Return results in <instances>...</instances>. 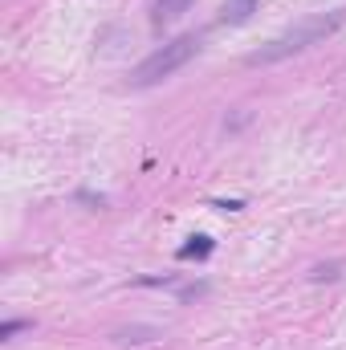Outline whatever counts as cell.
<instances>
[{
    "mask_svg": "<svg viewBox=\"0 0 346 350\" xmlns=\"http://www.w3.org/2000/svg\"><path fill=\"white\" fill-rule=\"evenodd\" d=\"M343 25H346V8L314 12V16L289 25L285 33H277L273 41H265L261 49H253V53L245 57V66H277V62H285V57H293V53H306L310 45H322V41L334 37Z\"/></svg>",
    "mask_w": 346,
    "mask_h": 350,
    "instance_id": "obj_1",
    "label": "cell"
},
{
    "mask_svg": "<svg viewBox=\"0 0 346 350\" xmlns=\"http://www.w3.org/2000/svg\"><path fill=\"white\" fill-rule=\"evenodd\" d=\"M204 49V37L200 33H183V37H175L168 45H159L151 57H143L139 66H135V74H131V86L135 90H147V86H159V82H168L172 74H179L196 53Z\"/></svg>",
    "mask_w": 346,
    "mask_h": 350,
    "instance_id": "obj_2",
    "label": "cell"
},
{
    "mask_svg": "<svg viewBox=\"0 0 346 350\" xmlns=\"http://www.w3.org/2000/svg\"><path fill=\"white\" fill-rule=\"evenodd\" d=\"M191 4H196V0H155V8H151V25H155V29H168V25H175Z\"/></svg>",
    "mask_w": 346,
    "mask_h": 350,
    "instance_id": "obj_3",
    "label": "cell"
},
{
    "mask_svg": "<svg viewBox=\"0 0 346 350\" xmlns=\"http://www.w3.org/2000/svg\"><path fill=\"white\" fill-rule=\"evenodd\" d=\"M155 338H163L159 326H127V330L114 334V342H122V347H143V342H155Z\"/></svg>",
    "mask_w": 346,
    "mask_h": 350,
    "instance_id": "obj_4",
    "label": "cell"
},
{
    "mask_svg": "<svg viewBox=\"0 0 346 350\" xmlns=\"http://www.w3.org/2000/svg\"><path fill=\"white\" fill-rule=\"evenodd\" d=\"M253 12H257V0H228L220 8V21L224 25H245V21H253Z\"/></svg>",
    "mask_w": 346,
    "mask_h": 350,
    "instance_id": "obj_5",
    "label": "cell"
},
{
    "mask_svg": "<svg viewBox=\"0 0 346 350\" xmlns=\"http://www.w3.org/2000/svg\"><path fill=\"white\" fill-rule=\"evenodd\" d=\"M212 249H216V245H212V237H204V232H200V237H191V241L179 249V261H191V257H196V261H204Z\"/></svg>",
    "mask_w": 346,
    "mask_h": 350,
    "instance_id": "obj_6",
    "label": "cell"
},
{
    "mask_svg": "<svg viewBox=\"0 0 346 350\" xmlns=\"http://www.w3.org/2000/svg\"><path fill=\"white\" fill-rule=\"evenodd\" d=\"M29 326H33V322H25V318H8V322L0 326V338H16V334L29 330Z\"/></svg>",
    "mask_w": 346,
    "mask_h": 350,
    "instance_id": "obj_7",
    "label": "cell"
},
{
    "mask_svg": "<svg viewBox=\"0 0 346 350\" xmlns=\"http://www.w3.org/2000/svg\"><path fill=\"white\" fill-rule=\"evenodd\" d=\"M338 269H343L338 261H330V265H318V269L310 273V281H334V277H338Z\"/></svg>",
    "mask_w": 346,
    "mask_h": 350,
    "instance_id": "obj_8",
    "label": "cell"
}]
</instances>
